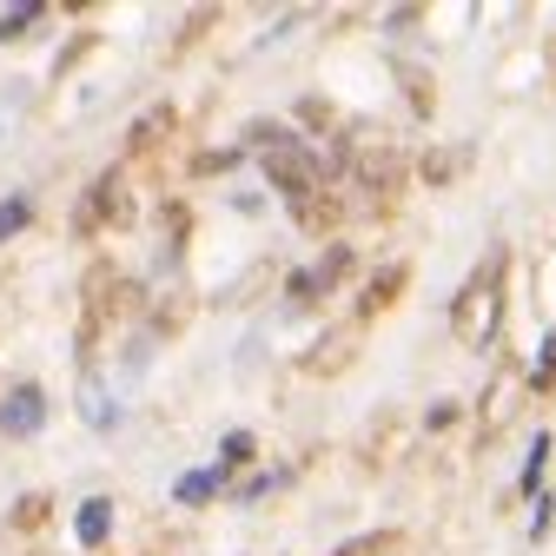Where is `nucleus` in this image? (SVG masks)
<instances>
[{
	"mask_svg": "<svg viewBox=\"0 0 556 556\" xmlns=\"http://www.w3.org/2000/svg\"><path fill=\"white\" fill-rule=\"evenodd\" d=\"M265 173H271V186L286 192L299 213H312V192H318V160L299 147L292 132H265Z\"/></svg>",
	"mask_w": 556,
	"mask_h": 556,
	"instance_id": "obj_1",
	"label": "nucleus"
},
{
	"mask_svg": "<svg viewBox=\"0 0 556 556\" xmlns=\"http://www.w3.org/2000/svg\"><path fill=\"white\" fill-rule=\"evenodd\" d=\"M219 483H226L219 470H186V477H179V504H205V497L219 491Z\"/></svg>",
	"mask_w": 556,
	"mask_h": 556,
	"instance_id": "obj_4",
	"label": "nucleus"
},
{
	"mask_svg": "<svg viewBox=\"0 0 556 556\" xmlns=\"http://www.w3.org/2000/svg\"><path fill=\"white\" fill-rule=\"evenodd\" d=\"M74 530H80V543H106V530H113V504H106V497H87L80 517H74Z\"/></svg>",
	"mask_w": 556,
	"mask_h": 556,
	"instance_id": "obj_3",
	"label": "nucleus"
},
{
	"mask_svg": "<svg viewBox=\"0 0 556 556\" xmlns=\"http://www.w3.org/2000/svg\"><path fill=\"white\" fill-rule=\"evenodd\" d=\"M27 226V199H0V239Z\"/></svg>",
	"mask_w": 556,
	"mask_h": 556,
	"instance_id": "obj_7",
	"label": "nucleus"
},
{
	"mask_svg": "<svg viewBox=\"0 0 556 556\" xmlns=\"http://www.w3.org/2000/svg\"><path fill=\"white\" fill-rule=\"evenodd\" d=\"M34 14H40V0H21L14 14H0V40H8V34H27V27H34Z\"/></svg>",
	"mask_w": 556,
	"mask_h": 556,
	"instance_id": "obj_6",
	"label": "nucleus"
},
{
	"mask_svg": "<svg viewBox=\"0 0 556 556\" xmlns=\"http://www.w3.org/2000/svg\"><path fill=\"white\" fill-rule=\"evenodd\" d=\"M87 417H93L100 431H113V425H119V404H106V397H100V384H87Z\"/></svg>",
	"mask_w": 556,
	"mask_h": 556,
	"instance_id": "obj_5",
	"label": "nucleus"
},
{
	"mask_svg": "<svg viewBox=\"0 0 556 556\" xmlns=\"http://www.w3.org/2000/svg\"><path fill=\"white\" fill-rule=\"evenodd\" d=\"M543 457H549V438H536V451L523 457V491H536V477H543Z\"/></svg>",
	"mask_w": 556,
	"mask_h": 556,
	"instance_id": "obj_8",
	"label": "nucleus"
},
{
	"mask_svg": "<svg viewBox=\"0 0 556 556\" xmlns=\"http://www.w3.org/2000/svg\"><path fill=\"white\" fill-rule=\"evenodd\" d=\"M47 425V391L40 384H14L8 397H0V431L8 438H34Z\"/></svg>",
	"mask_w": 556,
	"mask_h": 556,
	"instance_id": "obj_2",
	"label": "nucleus"
}]
</instances>
